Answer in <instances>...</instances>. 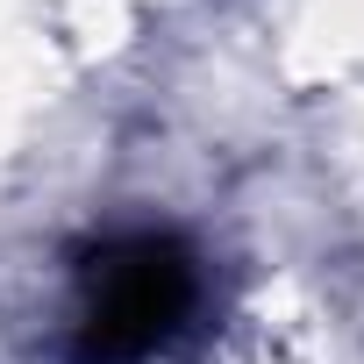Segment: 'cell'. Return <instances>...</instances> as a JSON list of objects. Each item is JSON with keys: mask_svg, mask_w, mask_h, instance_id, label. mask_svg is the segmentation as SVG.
Listing matches in <instances>:
<instances>
[{"mask_svg": "<svg viewBox=\"0 0 364 364\" xmlns=\"http://www.w3.org/2000/svg\"><path fill=\"white\" fill-rule=\"evenodd\" d=\"M186 307H193V264L157 236H122L86 264L79 328L100 364H129V357H150L186 321Z\"/></svg>", "mask_w": 364, "mask_h": 364, "instance_id": "cell-1", "label": "cell"}]
</instances>
